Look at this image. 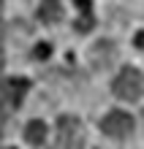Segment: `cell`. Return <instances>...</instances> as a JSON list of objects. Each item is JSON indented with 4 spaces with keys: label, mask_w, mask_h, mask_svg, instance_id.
Instances as JSON below:
<instances>
[{
    "label": "cell",
    "mask_w": 144,
    "mask_h": 149,
    "mask_svg": "<svg viewBox=\"0 0 144 149\" xmlns=\"http://www.w3.org/2000/svg\"><path fill=\"white\" fill-rule=\"evenodd\" d=\"M114 95L120 100H139L141 95H144V76L136 71V68H122L120 76L114 79Z\"/></svg>",
    "instance_id": "cell-1"
},
{
    "label": "cell",
    "mask_w": 144,
    "mask_h": 149,
    "mask_svg": "<svg viewBox=\"0 0 144 149\" xmlns=\"http://www.w3.org/2000/svg\"><path fill=\"white\" fill-rule=\"evenodd\" d=\"M79 146H82V125H79V119L76 117H60L55 149H79Z\"/></svg>",
    "instance_id": "cell-2"
},
{
    "label": "cell",
    "mask_w": 144,
    "mask_h": 149,
    "mask_svg": "<svg viewBox=\"0 0 144 149\" xmlns=\"http://www.w3.org/2000/svg\"><path fill=\"white\" fill-rule=\"evenodd\" d=\"M101 130L112 138H128L133 133V117L125 111H109L101 119Z\"/></svg>",
    "instance_id": "cell-3"
},
{
    "label": "cell",
    "mask_w": 144,
    "mask_h": 149,
    "mask_svg": "<svg viewBox=\"0 0 144 149\" xmlns=\"http://www.w3.org/2000/svg\"><path fill=\"white\" fill-rule=\"evenodd\" d=\"M27 90H30V81H27V79H22V76L6 79V81H3V95H6L8 109H19L22 100H25V95H27Z\"/></svg>",
    "instance_id": "cell-4"
},
{
    "label": "cell",
    "mask_w": 144,
    "mask_h": 149,
    "mask_svg": "<svg viewBox=\"0 0 144 149\" xmlns=\"http://www.w3.org/2000/svg\"><path fill=\"white\" fill-rule=\"evenodd\" d=\"M38 19L44 24H55L63 19V3L60 0H41L38 6Z\"/></svg>",
    "instance_id": "cell-5"
},
{
    "label": "cell",
    "mask_w": 144,
    "mask_h": 149,
    "mask_svg": "<svg viewBox=\"0 0 144 149\" xmlns=\"http://www.w3.org/2000/svg\"><path fill=\"white\" fill-rule=\"evenodd\" d=\"M74 6L82 11V16H79V22H76V30L79 33L93 30V24H95V19H93V3H90V0H74Z\"/></svg>",
    "instance_id": "cell-6"
},
{
    "label": "cell",
    "mask_w": 144,
    "mask_h": 149,
    "mask_svg": "<svg viewBox=\"0 0 144 149\" xmlns=\"http://www.w3.org/2000/svg\"><path fill=\"white\" fill-rule=\"evenodd\" d=\"M93 60H95V65L98 68H106L114 60V46H112V41H98L95 46H93Z\"/></svg>",
    "instance_id": "cell-7"
},
{
    "label": "cell",
    "mask_w": 144,
    "mask_h": 149,
    "mask_svg": "<svg viewBox=\"0 0 144 149\" xmlns=\"http://www.w3.org/2000/svg\"><path fill=\"white\" fill-rule=\"evenodd\" d=\"M25 138H27V144H33V146L44 144V141H46V125H44L41 119L27 122V127H25Z\"/></svg>",
    "instance_id": "cell-8"
},
{
    "label": "cell",
    "mask_w": 144,
    "mask_h": 149,
    "mask_svg": "<svg viewBox=\"0 0 144 149\" xmlns=\"http://www.w3.org/2000/svg\"><path fill=\"white\" fill-rule=\"evenodd\" d=\"M33 54H35V60H46V57L52 54V46H49L46 41H44V43H38V46H35V52H33Z\"/></svg>",
    "instance_id": "cell-9"
},
{
    "label": "cell",
    "mask_w": 144,
    "mask_h": 149,
    "mask_svg": "<svg viewBox=\"0 0 144 149\" xmlns=\"http://www.w3.org/2000/svg\"><path fill=\"white\" fill-rule=\"evenodd\" d=\"M133 43H136V46H139V49L144 52V30H141V33H136V38H133Z\"/></svg>",
    "instance_id": "cell-10"
}]
</instances>
